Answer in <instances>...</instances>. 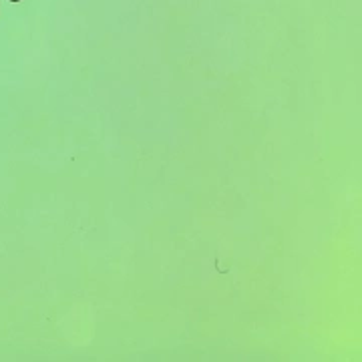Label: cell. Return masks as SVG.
Listing matches in <instances>:
<instances>
[{
  "label": "cell",
  "mask_w": 362,
  "mask_h": 362,
  "mask_svg": "<svg viewBox=\"0 0 362 362\" xmlns=\"http://www.w3.org/2000/svg\"><path fill=\"white\" fill-rule=\"evenodd\" d=\"M11 2H18V0H11Z\"/></svg>",
  "instance_id": "cell-1"
}]
</instances>
